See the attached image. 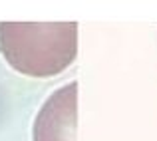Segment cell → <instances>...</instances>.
Masks as SVG:
<instances>
[{
    "label": "cell",
    "instance_id": "1",
    "mask_svg": "<svg viewBox=\"0 0 157 141\" xmlns=\"http://www.w3.org/2000/svg\"><path fill=\"white\" fill-rule=\"evenodd\" d=\"M0 52L24 76H58L78 56V22H0Z\"/></svg>",
    "mask_w": 157,
    "mask_h": 141
},
{
    "label": "cell",
    "instance_id": "2",
    "mask_svg": "<svg viewBox=\"0 0 157 141\" xmlns=\"http://www.w3.org/2000/svg\"><path fill=\"white\" fill-rule=\"evenodd\" d=\"M78 84L62 86L42 103L32 127V141H76Z\"/></svg>",
    "mask_w": 157,
    "mask_h": 141
}]
</instances>
